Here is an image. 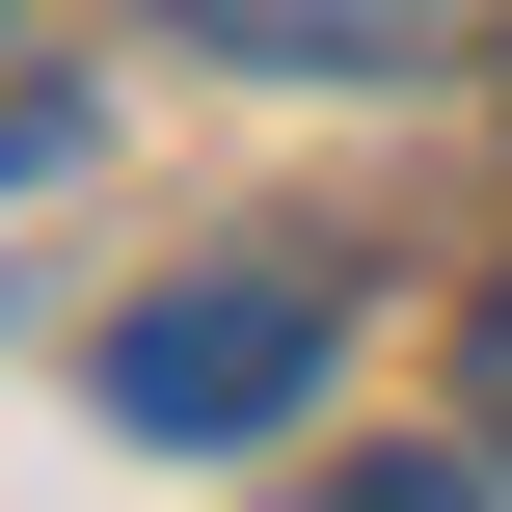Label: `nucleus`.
I'll list each match as a JSON object with an SVG mask.
<instances>
[{
    "instance_id": "20e7f679",
    "label": "nucleus",
    "mask_w": 512,
    "mask_h": 512,
    "mask_svg": "<svg viewBox=\"0 0 512 512\" xmlns=\"http://www.w3.org/2000/svg\"><path fill=\"white\" fill-rule=\"evenodd\" d=\"M324 512H486V459H351Z\"/></svg>"
},
{
    "instance_id": "7ed1b4c3",
    "label": "nucleus",
    "mask_w": 512,
    "mask_h": 512,
    "mask_svg": "<svg viewBox=\"0 0 512 512\" xmlns=\"http://www.w3.org/2000/svg\"><path fill=\"white\" fill-rule=\"evenodd\" d=\"M54 162H81V54H27V27H0V189H54Z\"/></svg>"
},
{
    "instance_id": "39448f33",
    "label": "nucleus",
    "mask_w": 512,
    "mask_h": 512,
    "mask_svg": "<svg viewBox=\"0 0 512 512\" xmlns=\"http://www.w3.org/2000/svg\"><path fill=\"white\" fill-rule=\"evenodd\" d=\"M459 405H486V459H512V270H486V324H459Z\"/></svg>"
},
{
    "instance_id": "f03ea898",
    "label": "nucleus",
    "mask_w": 512,
    "mask_h": 512,
    "mask_svg": "<svg viewBox=\"0 0 512 512\" xmlns=\"http://www.w3.org/2000/svg\"><path fill=\"white\" fill-rule=\"evenodd\" d=\"M243 54H297V81H405V54H459L486 0H216Z\"/></svg>"
},
{
    "instance_id": "f257e3e1",
    "label": "nucleus",
    "mask_w": 512,
    "mask_h": 512,
    "mask_svg": "<svg viewBox=\"0 0 512 512\" xmlns=\"http://www.w3.org/2000/svg\"><path fill=\"white\" fill-rule=\"evenodd\" d=\"M324 351H351V297H324V270H162V297L108 324V432L243 459V432H297V405H324Z\"/></svg>"
}]
</instances>
